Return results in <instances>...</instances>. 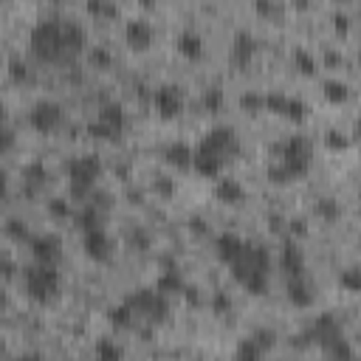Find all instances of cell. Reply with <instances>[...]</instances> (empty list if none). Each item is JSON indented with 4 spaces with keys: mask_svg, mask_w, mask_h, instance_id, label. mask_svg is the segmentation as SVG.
Instances as JSON below:
<instances>
[{
    "mask_svg": "<svg viewBox=\"0 0 361 361\" xmlns=\"http://www.w3.org/2000/svg\"><path fill=\"white\" fill-rule=\"evenodd\" d=\"M288 299H290V305H296V307H310L313 299H316L310 279H307V276H290V279H288Z\"/></svg>",
    "mask_w": 361,
    "mask_h": 361,
    "instance_id": "obj_19",
    "label": "cell"
},
{
    "mask_svg": "<svg viewBox=\"0 0 361 361\" xmlns=\"http://www.w3.org/2000/svg\"><path fill=\"white\" fill-rule=\"evenodd\" d=\"M200 102H203V107L206 110H212V113H217L220 107H223V102H226V96H223V90L214 85V87H206L203 90V96H200Z\"/></svg>",
    "mask_w": 361,
    "mask_h": 361,
    "instance_id": "obj_31",
    "label": "cell"
},
{
    "mask_svg": "<svg viewBox=\"0 0 361 361\" xmlns=\"http://www.w3.org/2000/svg\"><path fill=\"white\" fill-rule=\"evenodd\" d=\"M14 361H42V355H39V353H25V355H20V358H14Z\"/></svg>",
    "mask_w": 361,
    "mask_h": 361,
    "instance_id": "obj_44",
    "label": "cell"
},
{
    "mask_svg": "<svg viewBox=\"0 0 361 361\" xmlns=\"http://www.w3.org/2000/svg\"><path fill=\"white\" fill-rule=\"evenodd\" d=\"M110 322H113V327H130V324H135V316L130 313V307L124 305V302H118L116 307H110Z\"/></svg>",
    "mask_w": 361,
    "mask_h": 361,
    "instance_id": "obj_30",
    "label": "cell"
},
{
    "mask_svg": "<svg viewBox=\"0 0 361 361\" xmlns=\"http://www.w3.org/2000/svg\"><path fill=\"white\" fill-rule=\"evenodd\" d=\"M237 152H240L237 130L228 124H214L200 135L197 147L192 149V166L203 178H220L226 161H231Z\"/></svg>",
    "mask_w": 361,
    "mask_h": 361,
    "instance_id": "obj_2",
    "label": "cell"
},
{
    "mask_svg": "<svg viewBox=\"0 0 361 361\" xmlns=\"http://www.w3.org/2000/svg\"><path fill=\"white\" fill-rule=\"evenodd\" d=\"M164 161L175 169H189L192 166V147L186 141H172L164 147Z\"/></svg>",
    "mask_w": 361,
    "mask_h": 361,
    "instance_id": "obj_21",
    "label": "cell"
},
{
    "mask_svg": "<svg viewBox=\"0 0 361 361\" xmlns=\"http://www.w3.org/2000/svg\"><path fill=\"white\" fill-rule=\"evenodd\" d=\"M214 307H217V310H223V307L228 310V299H223V293H217V296H214Z\"/></svg>",
    "mask_w": 361,
    "mask_h": 361,
    "instance_id": "obj_43",
    "label": "cell"
},
{
    "mask_svg": "<svg viewBox=\"0 0 361 361\" xmlns=\"http://www.w3.org/2000/svg\"><path fill=\"white\" fill-rule=\"evenodd\" d=\"M25 178H28L31 183H42V180H45V166H42V164H28V166H25Z\"/></svg>",
    "mask_w": 361,
    "mask_h": 361,
    "instance_id": "obj_38",
    "label": "cell"
},
{
    "mask_svg": "<svg viewBox=\"0 0 361 361\" xmlns=\"http://www.w3.org/2000/svg\"><path fill=\"white\" fill-rule=\"evenodd\" d=\"M11 147H14V130L0 124V155H6Z\"/></svg>",
    "mask_w": 361,
    "mask_h": 361,
    "instance_id": "obj_37",
    "label": "cell"
},
{
    "mask_svg": "<svg viewBox=\"0 0 361 361\" xmlns=\"http://www.w3.org/2000/svg\"><path fill=\"white\" fill-rule=\"evenodd\" d=\"M127 127V113L121 102H104L96 113L93 121H87V135L99 138V141H113L124 133Z\"/></svg>",
    "mask_w": 361,
    "mask_h": 361,
    "instance_id": "obj_7",
    "label": "cell"
},
{
    "mask_svg": "<svg viewBox=\"0 0 361 361\" xmlns=\"http://www.w3.org/2000/svg\"><path fill=\"white\" fill-rule=\"evenodd\" d=\"M322 93H324L327 102L341 104V102L350 99V85H347L344 79H324V82H322Z\"/></svg>",
    "mask_w": 361,
    "mask_h": 361,
    "instance_id": "obj_23",
    "label": "cell"
},
{
    "mask_svg": "<svg viewBox=\"0 0 361 361\" xmlns=\"http://www.w3.org/2000/svg\"><path fill=\"white\" fill-rule=\"evenodd\" d=\"M130 313L135 319H152V322H161L166 319L169 313V299L164 293H158L155 288H138V290H130L124 299H121Z\"/></svg>",
    "mask_w": 361,
    "mask_h": 361,
    "instance_id": "obj_8",
    "label": "cell"
},
{
    "mask_svg": "<svg viewBox=\"0 0 361 361\" xmlns=\"http://www.w3.org/2000/svg\"><path fill=\"white\" fill-rule=\"evenodd\" d=\"M279 265L282 271L290 276H305V251L299 248V243L293 240H285L282 243V251H279Z\"/></svg>",
    "mask_w": 361,
    "mask_h": 361,
    "instance_id": "obj_15",
    "label": "cell"
},
{
    "mask_svg": "<svg viewBox=\"0 0 361 361\" xmlns=\"http://www.w3.org/2000/svg\"><path fill=\"white\" fill-rule=\"evenodd\" d=\"M96 361H121V347L113 338H99L96 341Z\"/></svg>",
    "mask_w": 361,
    "mask_h": 361,
    "instance_id": "obj_26",
    "label": "cell"
},
{
    "mask_svg": "<svg viewBox=\"0 0 361 361\" xmlns=\"http://www.w3.org/2000/svg\"><path fill=\"white\" fill-rule=\"evenodd\" d=\"M231 268V276L254 296L265 293L268 290V271H271V254L265 245L259 243H248L245 240V248L243 254L228 265Z\"/></svg>",
    "mask_w": 361,
    "mask_h": 361,
    "instance_id": "obj_4",
    "label": "cell"
},
{
    "mask_svg": "<svg viewBox=\"0 0 361 361\" xmlns=\"http://www.w3.org/2000/svg\"><path fill=\"white\" fill-rule=\"evenodd\" d=\"M243 107L259 110V107H262V93H245V96H243Z\"/></svg>",
    "mask_w": 361,
    "mask_h": 361,
    "instance_id": "obj_40",
    "label": "cell"
},
{
    "mask_svg": "<svg viewBox=\"0 0 361 361\" xmlns=\"http://www.w3.org/2000/svg\"><path fill=\"white\" fill-rule=\"evenodd\" d=\"M338 285H341L344 290H350V293H355V290H361V271H358L355 265H350V268H344V271L338 274Z\"/></svg>",
    "mask_w": 361,
    "mask_h": 361,
    "instance_id": "obj_29",
    "label": "cell"
},
{
    "mask_svg": "<svg viewBox=\"0 0 361 361\" xmlns=\"http://www.w3.org/2000/svg\"><path fill=\"white\" fill-rule=\"evenodd\" d=\"M6 116H8V107H6V102L0 99V124H6Z\"/></svg>",
    "mask_w": 361,
    "mask_h": 361,
    "instance_id": "obj_46",
    "label": "cell"
},
{
    "mask_svg": "<svg viewBox=\"0 0 361 361\" xmlns=\"http://www.w3.org/2000/svg\"><path fill=\"white\" fill-rule=\"evenodd\" d=\"M23 285H25V293L39 302V305H48L59 296L62 290V274L56 271V265H28L23 271Z\"/></svg>",
    "mask_w": 361,
    "mask_h": 361,
    "instance_id": "obj_6",
    "label": "cell"
},
{
    "mask_svg": "<svg viewBox=\"0 0 361 361\" xmlns=\"http://www.w3.org/2000/svg\"><path fill=\"white\" fill-rule=\"evenodd\" d=\"M87 11L90 14H107V17H113L118 11V6L116 3H104V0H90L87 3Z\"/></svg>",
    "mask_w": 361,
    "mask_h": 361,
    "instance_id": "obj_36",
    "label": "cell"
},
{
    "mask_svg": "<svg viewBox=\"0 0 361 361\" xmlns=\"http://www.w3.org/2000/svg\"><path fill=\"white\" fill-rule=\"evenodd\" d=\"M82 251H85L93 262H107L110 254H113V240H110L107 228L99 226V228L82 231Z\"/></svg>",
    "mask_w": 361,
    "mask_h": 361,
    "instance_id": "obj_13",
    "label": "cell"
},
{
    "mask_svg": "<svg viewBox=\"0 0 361 361\" xmlns=\"http://www.w3.org/2000/svg\"><path fill=\"white\" fill-rule=\"evenodd\" d=\"M279 116H285V118H290V121H302V118L307 116V104H305L299 96H288Z\"/></svg>",
    "mask_w": 361,
    "mask_h": 361,
    "instance_id": "obj_28",
    "label": "cell"
},
{
    "mask_svg": "<svg viewBox=\"0 0 361 361\" xmlns=\"http://www.w3.org/2000/svg\"><path fill=\"white\" fill-rule=\"evenodd\" d=\"M175 45H178V51H180L183 56H189V59H200L206 42H203V34H200L197 28H183V31L178 34Z\"/></svg>",
    "mask_w": 361,
    "mask_h": 361,
    "instance_id": "obj_20",
    "label": "cell"
},
{
    "mask_svg": "<svg viewBox=\"0 0 361 361\" xmlns=\"http://www.w3.org/2000/svg\"><path fill=\"white\" fill-rule=\"evenodd\" d=\"M28 248H31V257H34L37 265H56L62 259V240L51 231L34 234L28 240Z\"/></svg>",
    "mask_w": 361,
    "mask_h": 361,
    "instance_id": "obj_12",
    "label": "cell"
},
{
    "mask_svg": "<svg viewBox=\"0 0 361 361\" xmlns=\"http://www.w3.org/2000/svg\"><path fill=\"white\" fill-rule=\"evenodd\" d=\"M274 341H276V336H274V330H254L251 336H245L240 344H237V350H234V361H262V355L274 347Z\"/></svg>",
    "mask_w": 361,
    "mask_h": 361,
    "instance_id": "obj_10",
    "label": "cell"
},
{
    "mask_svg": "<svg viewBox=\"0 0 361 361\" xmlns=\"http://www.w3.org/2000/svg\"><path fill=\"white\" fill-rule=\"evenodd\" d=\"M279 8H282L279 3H268V0H259V3H257V11H259V14H276Z\"/></svg>",
    "mask_w": 361,
    "mask_h": 361,
    "instance_id": "obj_41",
    "label": "cell"
},
{
    "mask_svg": "<svg viewBox=\"0 0 361 361\" xmlns=\"http://www.w3.org/2000/svg\"><path fill=\"white\" fill-rule=\"evenodd\" d=\"M87 56H90V65H96V68H107V65L113 62V54H110L104 45H90Z\"/></svg>",
    "mask_w": 361,
    "mask_h": 361,
    "instance_id": "obj_32",
    "label": "cell"
},
{
    "mask_svg": "<svg viewBox=\"0 0 361 361\" xmlns=\"http://www.w3.org/2000/svg\"><path fill=\"white\" fill-rule=\"evenodd\" d=\"M243 248H245V240L240 234H234V231H223L214 240V251H217L220 262H226V265H231L243 254Z\"/></svg>",
    "mask_w": 361,
    "mask_h": 361,
    "instance_id": "obj_16",
    "label": "cell"
},
{
    "mask_svg": "<svg viewBox=\"0 0 361 361\" xmlns=\"http://www.w3.org/2000/svg\"><path fill=\"white\" fill-rule=\"evenodd\" d=\"M310 164H313V144L307 135L296 133L279 144V158H276V164L268 166V178L274 183H290V180L307 175Z\"/></svg>",
    "mask_w": 361,
    "mask_h": 361,
    "instance_id": "obj_3",
    "label": "cell"
},
{
    "mask_svg": "<svg viewBox=\"0 0 361 361\" xmlns=\"http://www.w3.org/2000/svg\"><path fill=\"white\" fill-rule=\"evenodd\" d=\"M102 175V158L96 152H79L68 161V195L71 200L85 203L93 195V186Z\"/></svg>",
    "mask_w": 361,
    "mask_h": 361,
    "instance_id": "obj_5",
    "label": "cell"
},
{
    "mask_svg": "<svg viewBox=\"0 0 361 361\" xmlns=\"http://www.w3.org/2000/svg\"><path fill=\"white\" fill-rule=\"evenodd\" d=\"M322 350H324L333 361H355V350H353L350 338H344V333H338V336H333L330 341H324Z\"/></svg>",
    "mask_w": 361,
    "mask_h": 361,
    "instance_id": "obj_22",
    "label": "cell"
},
{
    "mask_svg": "<svg viewBox=\"0 0 361 361\" xmlns=\"http://www.w3.org/2000/svg\"><path fill=\"white\" fill-rule=\"evenodd\" d=\"M316 212H319L324 220H336V217H338V203H336L333 197H322V200L316 203Z\"/></svg>",
    "mask_w": 361,
    "mask_h": 361,
    "instance_id": "obj_34",
    "label": "cell"
},
{
    "mask_svg": "<svg viewBox=\"0 0 361 361\" xmlns=\"http://www.w3.org/2000/svg\"><path fill=\"white\" fill-rule=\"evenodd\" d=\"M152 37H155V28H152V23H149L147 17H133V20H127V25H124V39H127L130 48L144 51V48L152 45Z\"/></svg>",
    "mask_w": 361,
    "mask_h": 361,
    "instance_id": "obj_14",
    "label": "cell"
},
{
    "mask_svg": "<svg viewBox=\"0 0 361 361\" xmlns=\"http://www.w3.org/2000/svg\"><path fill=\"white\" fill-rule=\"evenodd\" d=\"M28 121L37 133H54L65 121V107L56 99H37L28 113Z\"/></svg>",
    "mask_w": 361,
    "mask_h": 361,
    "instance_id": "obj_9",
    "label": "cell"
},
{
    "mask_svg": "<svg viewBox=\"0 0 361 361\" xmlns=\"http://www.w3.org/2000/svg\"><path fill=\"white\" fill-rule=\"evenodd\" d=\"M214 195L223 200V203H243L245 200V186L237 180V178H231V175H220V178H214Z\"/></svg>",
    "mask_w": 361,
    "mask_h": 361,
    "instance_id": "obj_18",
    "label": "cell"
},
{
    "mask_svg": "<svg viewBox=\"0 0 361 361\" xmlns=\"http://www.w3.org/2000/svg\"><path fill=\"white\" fill-rule=\"evenodd\" d=\"M290 59H293V68H299L302 73H316V68H319V62H316V54L313 51H307L305 45H293V51H290Z\"/></svg>",
    "mask_w": 361,
    "mask_h": 361,
    "instance_id": "obj_24",
    "label": "cell"
},
{
    "mask_svg": "<svg viewBox=\"0 0 361 361\" xmlns=\"http://www.w3.org/2000/svg\"><path fill=\"white\" fill-rule=\"evenodd\" d=\"M48 209H51L56 217H68V214H71V206H68L65 197H54V200H48Z\"/></svg>",
    "mask_w": 361,
    "mask_h": 361,
    "instance_id": "obj_39",
    "label": "cell"
},
{
    "mask_svg": "<svg viewBox=\"0 0 361 361\" xmlns=\"http://www.w3.org/2000/svg\"><path fill=\"white\" fill-rule=\"evenodd\" d=\"M8 76H11V82H28L31 79V68L20 54L8 56Z\"/></svg>",
    "mask_w": 361,
    "mask_h": 361,
    "instance_id": "obj_27",
    "label": "cell"
},
{
    "mask_svg": "<svg viewBox=\"0 0 361 361\" xmlns=\"http://www.w3.org/2000/svg\"><path fill=\"white\" fill-rule=\"evenodd\" d=\"M254 51H257V37L248 28H240L234 34V39H231V59L237 65H248L251 56H254Z\"/></svg>",
    "mask_w": 361,
    "mask_h": 361,
    "instance_id": "obj_17",
    "label": "cell"
},
{
    "mask_svg": "<svg viewBox=\"0 0 361 361\" xmlns=\"http://www.w3.org/2000/svg\"><path fill=\"white\" fill-rule=\"evenodd\" d=\"M155 290L164 293V296L180 293V290H183V276H180V271H164V274L158 276V282H155Z\"/></svg>",
    "mask_w": 361,
    "mask_h": 361,
    "instance_id": "obj_25",
    "label": "cell"
},
{
    "mask_svg": "<svg viewBox=\"0 0 361 361\" xmlns=\"http://www.w3.org/2000/svg\"><path fill=\"white\" fill-rule=\"evenodd\" d=\"M8 195V172L0 166V200Z\"/></svg>",
    "mask_w": 361,
    "mask_h": 361,
    "instance_id": "obj_42",
    "label": "cell"
},
{
    "mask_svg": "<svg viewBox=\"0 0 361 361\" xmlns=\"http://www.w3.org/2000/svg\"><path fill=\"white\" fill-rule=\"evenodd\" d=\"M152 104L161 118H175L183 110V90L175 82H164L152 90Z\"/></svg>",
    "mask_w": 361,
    "mask_h": 361,
    "instance_id": "obj_11",
    "label": "cell"
},
{
    "mask_svg": "<svg viewBox=\"0 0 361 361\" xmlns=\"http://www.w3.org/2000/svg\"><path fill=\"white\" fill-rule=\"evenodd\" d=\"M6 231H8L14 240H31V234H28V223H25V220H8V223H6Z\"/></svg>",
    "mask_w": 361,
    "mask_h": 361,
    "instance_id": "obj_35",
    "label": "cell"
},
{
    "mask_svg": "<svg viewBox=\"0 0 361 361\" xmlns=\"http://www.w3.org/2000/svg\"><path fill=\"white\" fill-rule=\"evenodd\" d=\"M336 28H347V14H336Z\"/></svg>",
    "mask_w": 361,
    "mask_h": 361,
    "instance_id": "obj_45",
    "label": "cell"
},
{
    "mask_svg": "<svg viewBox=\"0 0 361 361\" xmlns=\"http://www.w3.org/2000/svg\"><path fill=\"white\" fill-rule=\"evenodd\" d=\"M28 45L42 62H71L87 45V31L76 17L48 14L39 17L28 31Z\"/></svg>",
    "mask_w": 361,
    "mask_h": 361,
    "instance_id": "obj_1",
    "label": "cell"
},
{
    "mask_svg": "<svg viewBox=\"0 0 361 361\" xmlns=\"http://www.w3.org/2000/svg\"><path fill=\"white\" fill-rule=\"evenodd\" d=\"M350 141H353V138L344 135L341 130H327V133H324V144L333 147V149H344V147H350Z\"/></svg>",
    "mask_w": 361,
    "mask_h": 361,
    "instance_id": "obj_33",
    "label": "cell"
}]
</instances>
